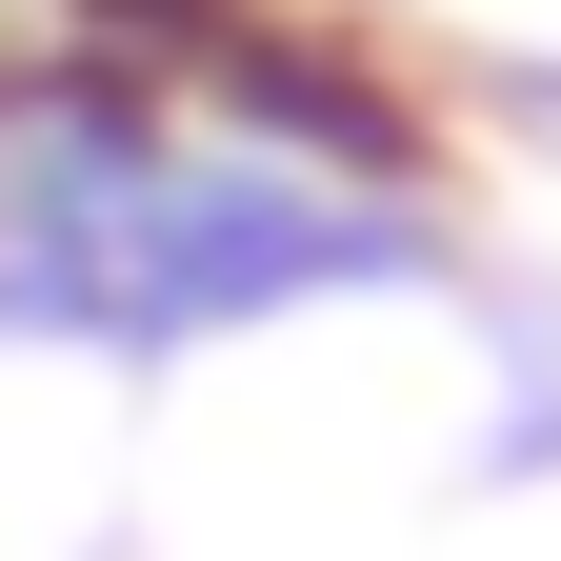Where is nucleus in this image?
<instances>
[{
  "label": "nucleus",
  "instance_id": "f257e3e1",
  "mask_svg": "<svg viewBox=\"0 0 561 561\" xmlns=\"http://www.w3.org/2000/svg\"><path fill=\"white\" fill-rule=\"evenodd\" d=\"M421 221L381 201H321L280 161H221V140H161L121 101H41L21 161H0V321H60V341H241L321 280H401Z\"/></svg>",
  "mask_w": 561,
  "mask_h": 561
},
{
  "label": "nucleus",
  "instance_id": "f03ea898",
  "mask_svg": "<svg viewBox=\"0 0 561 561\" xmlns=\"http://www.w3.org/2000/svg\"><path fill=\"white\" fill-rule=\"evenodd\" d=\"M522 461H561V401H522Z\"/></svg>",
  "mask_w": 561,
  "mask_h": 561
}]
</instances>
